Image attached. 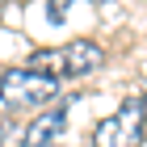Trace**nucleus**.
<instances>
[{
	"label": "nucleus",
	"mask_w": 147,
	"mask_h": 147,
	"mask_svg": "<svg viewBox=\"0 0 147 147\" xmlns=\"http://www.w3.org/2000/svg\"><path fill=\"white\" fill-rule=\"evenodd\" d=\"M67 109H71V97H59L46 109H38L34 118H25L21 122V147H59V135L67 126Z\"/></svg>",
	"instance_id": "20e7f679"
},
{
	"label": "nucleus",
	"mask_w": 147,
	"mask_h": 147,
	"mask_svg": "<svg viewBox=\"0 0 147 147\" xmlns=\"http://www.w3.org/2000/svg\"><path fill=\"white\" fill-rule=\"evenodd\" d=\"M139 88H143V92H139V97H143V101H147V67L139 71Z\"/></svg>",
	"instance_id": "423d86ee"
},
{
	"label": "nucleus",
	"mask_w": 147,
	"mask_h": 147,
	"mask_svg": "<svg viewBox=\"0 0 147 147\" xmlns=\"http://www.w3.org/2000/svg\"><path fill=\"white\" fill-rule=\"evenodd\" d=\"M25 67L42 71V76H55L59 84L63 80H80V76H92V71L105 67V46L97 38H71L63 46H42L25 59Z\"/></svg>",
	"instance_id": "f03ea898"
},
{
	"label": "nucleus",
	"mask_w": 147,
	"mask_h": 147,
	"mask_svg": "<svg viewBox=\"0 0 147 147\" xmlns=\"http://www.w3.org/2000/svg\"><path fill=\"white\" fill-rule=\"evenodd\" d=\"M0 147H21V118H0Z\"/></svg>",
	"instance_id": "39448f33"
},
{
	"label": "nucleus",
	"mask_w": 147,
	"mask_h": 147,
	"mask_svg": "<svg viewBox=\"0 0 147 147\" xmlns=\"http://www.w3.org/2000/svg\"><path fill=\"white\" fill-rule=\"evenodd\" d=\"M59 97H63V84L55 76H42L25 63L0 71V118H21V113L34 118L38 109H46Z\"/></svg>",
	"instance_id": "f257e3e1"
},
{
	"label": "nucleus",
	"mask_w": 147,
	"mask_h": 147,
	"mask_svg": "<svg viewBox=\"0 0 147 147\" xmlns=\"http://www.w3.org/2000/svg\"><path fill=\"white\" fill-rule=\"evenodd\" d=\"M0 71H4V67H0Z\"/></svg>",
	"instance_id": "0eeeda50"
},
{
	"label": "nucleus",
	"mask_w": 147,
	"mask_h": 147,
	"mask_svg": "<svg viewBox=\"0 0 147 147\" xmlns=\"http://www.w3.org/2000/svg\"><path fill=\"white\" fill-rule=\"evenodd\" d=\"M147 139V101L126 97L109 118L92 126V147H143Z\"/></svg>",
	"instance_id": "7ed1b4c3"
}]
</instances>
